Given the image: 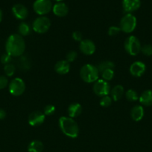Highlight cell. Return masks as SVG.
I'll return each instance as SVG.
<instances>
[{"mask_svg":"<svg viewBox=\"0 0 152 152\" xmlns=\"http://www.w3.org/2000/svg\"><path fill=\"white\" fill-rule=\"evenodd\" d=\"M6 53L12 57L22 56L25 50V42L24 38L19 34H12L7 38L5 43Z\"/></svg>","mask_w":152,"mask_h":152,"instance_id":"obj_1","label":"cell"},{"mask_svg":"<svg viewBox=\"0 0 152 152\" xmlns=\"http://www.w3.org/2000/svg\"><path fill=\"white\" fill-rule=\"evenodd\" d=\"M59 126L61 132L68 137L75 139L78 137V125L73 118L69 117H60Z\"/></svg>","mask_w":152,"mask_h":152,"instance_id":"obj_2","label":"cell"},{"mask_svg":"<svg viewBox=\"0 0 152 152\" xmlns=\"http://www.w3.org/2000/svg\"><path fill=\"white\" fill-rule=\"evenodd\" d=\"M99 71L97 66L92 64H86L80 70V77L86 83H95L98 80Z\"/></svg>","mask_w":152,"mask_h":152,"instance_id":"obj_3","label":"cell"},{"mask_svg":"<svg viewBox=\"0 0 152 152\" xmlns=\"http://www.w3.org/2000/svg\"><path fill=\"white\" fill-rule=\"evenodd\" d=\"M137 24V20L136 16L132 13H127L121 19L119 28L121 31L126 34H131L136 29Z\"/></svg>","mask_w":152,"mask_h":152,"instance_id":"obj_4","label":"cell"},{"mask_svg":"<svg viewBox=\"0 0 152 152\" xmlns=\"http://www.w3.org/2000/svg\"><path fill=\"white\" fill-rule=\"evenodd\" d=\"M142 45L140 41L135 36H130L125 42V49L131 56H137L141 52Z\"/></svg>","mask_w":152,"mask_h":152,"instance_id":"obj_5","label":"cell"},{"mask_svg":"<svg viewBox=\"0 0 152 152\" xmlns=\"http://www.w3.org/2000/svg\"><path fill=\"white\" fill-rule=\"evenodd\" d=\"M51 27V21L48 17L44 16L37 18L33 22L32 29L37 34H45Z\"/></svg>","mask_w":152,"mask_h":152,"instance_id":"obj_6","label":"cell"},{"mask_svg":"<svg viewBox=\"0 0 152 152\" xmlns=\"http://www.w3.org/2000/svg\"><path fill=\"white\" fill-rule=\"evenodd\" d=\"M52 2L51 0H36L33 4V9L37 14L40 16L49 13L52 10Z\"/></svg>","mask_w":152,"mask_h":152,"instance_id":"obj_7","label":"cell"},{"mask_svg":"<svg viewBox=\"0 0 152 152\" xmlns=\"http://www.w3.org/2000/svg\"><path fill=\"white\" fill-rule=\"evenodd\" d=\"M8 89L10 94H12L13 96H21L25 90V82L19 77L14 78L9 83Z\"/></svg>","mask_w":152,"mask_h":152,"instance_id":"obj_8","label":"cell"},{"mask_svg":"<svg viewBox=\"0 0 152 152\" xmlns=\"http://www.w3.org/2000/svg\"><path fill=\"white\" fill-rule=\"evenodd\" d=\"M92 88H93L94 93L97 96H101V97L109 95L110 94V91H111L110 83L102 79L101 80L98 79L97 81H95L94 83Z\"/></svg>","mask_w":152,"mask_h":152,"instance_id":"obj_9","label":"cell"},{"mask_svg":"<svg viewBox=\"0 0 152 152\" xmlns=\"http://www.w3.org/2000/svg\"><path fill=\"white\" fill-rule=\"evenodd\" d=\"M46 120V115L44 113L40 111H36L31 113L28 116V123L33 127H37L43 124Z\"/></svg>","mask_w":152,"mask_h":152,"instance_id":"obj_10","label":"cell"},{"mask_svg":"<svg viewBox=\"0 0 152 152\" xmlns=\"http://www.w3.org/2000/svg\"><path fill=\"white\" fill-rule=\"evenodd\" d=\"M79 48L80 50L86 56L92 55L95 51V45L92 40L90 39H83L80 42L79 44Z\"/></svg>","mask_w":152,"mask_h":152,"instance_id":"obj_11","label":"cell"},{"mask_svg":"<svg viewBox=\"0 0 152 152\" xmlns=\"http://www.w3.org/2000/svg\"><path fill=\"white\" fill-rule=\"evenodd\" d=\"M146 66L144 62L141 61H136L130 66V73L135 77H140L145 72Z\"/></svg>","mask_w":152,"mask_h":152,"instance_id":"obj_12","label":"cell"},{"mask_svg":"<svg viewBox=\"0 0 152 152\" xmlns=\"http://www.w3.org/2000/svg\"><path fill=\"white\" fill-rule=\"evenodd\" d=\"M13 16L19 20H24L28 16V10L25 5L22 4H16L12 7Z\"/></svg>","mask_w":152,"mask_h":152,"instance_id":"obj_13","label":"cell"},{"mask_svg":"<svg viewBox=\"0 0 152 152\" xmlns=\"http://www.w3.org/2000/svg\"><path fill=\"white\" fill-rule=\"evenodd\" d=\"M140 6V0H122V7L127 13H131L136 11L139 8Z\"/></svg>","mask_w":152,"mask_h":152,"instance_id":"obj_14","label":"cell"},{"mask_svg":"<svg viewBox=\"0 0 152 152\" xmlns=\"http://www.w3.org/2000/svg\"><path fill=\"white\" fill-rule=\"evenodd\" d=\"M52 11L55 16H58V17H64L68 14L69 7L65 3L58 2L53 5Z\"/></svg>","mask_w":152,"mask_h":152,"instance_id":"obj_15","label":"cell"},{"mask_svg":"<svg viewBox=\"0 0 152 152\" xmlns=\"http://www.w3.org/2000/svg\"><path fill=\"white\" fill-rule=\"evenodd\" d=\"M55 71L57 74L64 75L69 72L70 71V65L69 62L66 60H60L55 64Z\"/></svg>","mask_w":152,"mask_h":152,"instance_id":"obj_16","label":"cell"},{"mask_svg":"<svg viewBox=\"0 0 152 152\" xmlns=\"http://www.w3.org/2000/svg\"><path fill=\"white\" fill-rule=\"evenodd\" d=\"M67 112H68L69 117L71 118L74 119L78 117L82 113L81 105L77 102H73V103L70 104L67 109Z\"/></svg>","mask_w":152,"mask_h":152,"instance_id":"obj_17","label":"cell"},{"mask_svg":"<svg viewBox=\"0 0 152 152\" xmlns=\"http://www.w3.org/2000/svg\"><path fill=\"white\" fill-rule=\"evenodd\" d=\"M131 117L132 120L135 122L142 120L144 117V108L142 105H137L132 108L131 111Z\"/></svg>","mask_w":152,"mask_h":152,"instance_id":"obj_18","label":"cell"},{"mask_svg":"<svg viewBox=\"0 0 152 152\" xmlns=\"http://www.w3.org/2000/svg\"><path fill=\"white\" fill-rule=\"evenodd\" d=\"M139 102L145 106L152 105V90H146L139 97Z\"/></svg>","mask_w":152,"mask_h":152,"instance_id":"obj_19","label":"cell"},{"mask_svg":"<svg viewBox=\"0 0 152 152\" xmlns=\"http://www.w3.org/2000/svg\"><path fill=\"white\" fill-rule=\"evenodd\" d=\"M124 94H125L124 87L121 85H117V86H114L110 91L111 97L114 101H118L122 99Z\"/></svg>","mask_w":152,"mask_h":152,"instance_id":"obj_20","label":"cell"},{"mask_svg":"<svg viewBox=\"0 0 152 152\" xmlns=\"http://www.w3.org/2000/svg\"><path fill=\"white\" fill-rule=\"evenodd\" d=\"M44 148L43 142L40 140H35L31 141L28 146V152H42Z\"/></svg>","mask_w":152,"mask_h":152,"instance_id":"obj_21","label":"cell"},{"mask_svg":"<svg viewBox=\"0 0 152 152\" xmlns=\"http://www.w3.org/2000/svg\"><path fill=\"white\" fill-rule=\"evenodd\" d=\"M115 68V64L113 63L112 61L110 60H105L102 61V62H100L99 64L97 66V68H98L99 73H102L103 71H104L105 70L107 69H113L114 70Z\"/></svg>","mask_w":152,"mask_h":152,"instance_id":"obj_22","label":"cell"},{"mask_svg":"<svg viewBox=\"0 0 152 152\" xmlns=\"http://www.w3.org/2000/svg\"><path fill=\"white\" fill-rule=\"evenodd\" d=\"M18 31H19V35L23 37L28 36L31 33V28L26 22H22L19 24V27H18Z\"/></svg>","mask_w":152,"mask_h":152,"instance_id":"obj_23","label":"cell"},{"mask_svg":"<svg viewBox=\"0 0 152 152\" xmlns=\"http://www.w3.org/2000/svg\"><path fill=\"white\" fill-rule=\"evenodd\" d=\"M125 97L130 102H135V101L138 100L139 96L138 94L136 91L133 90V89H129L125 92Z\"/></svg>","mask_w":152,"mask_h":152,"instance_id":"obj_24","label":"cell"},{"mask_svg":"<svg viewBox=\"0 0 152 152\" xmlns=\"http://www.w3.org/2000/svg\"><path fill=\"white\" fill-rule=\"evenodd\" d=\"M4 71L7 77H13L16 72V67L11 63L7 64V65H4Z\"/></svg>","mask_w":152,"mask_h":152,"instance_id":"obj_25","label":"cell"},{"mask_svg":"<svg viewBox=\"0 0 152 152\" xmlns=\"http://www.w3.org/2000/svg\"><path fill=\"white\" fill-rule=\"evenodd\" d=\"M101 74V77H102V80H105V81L108 82L110 80H113V78L114 77V71L113 69H107L105 70L104 71H103Z\"/></svg>","mask_w":152,"mask_h":152,"instance_id":"obj_26","label":"cell"},{"mask_svg":"<svg viewBox=\"0 0 152 152\" xmlns=\"http://www.w3.org/2000/svg\"><path fill=\"white\" fill-rule=\"evenodd\" d=\"M19 65H20L21 68L23 70H28L29 69L30 67H31V62H30L29 59H28V58L25 56H21L20 59H19Z\"/></svg>","mask_w":152,"mask_h":152,"instance_id":"obj_27","label":"cell"},{"mask_svg":"<svg viewBox=\"0 0 152 152\" xmlns=\"http://www.w3.org/2000/svg\"><path fill=\"white\" fill-rule=\"evenodd\" d=\"M112 100H113V99L109 95L102 96L101 100H100V105H101V106L104 107V108H107V107L111 105Z\"/></svg>","mask_w":152,"mask_h":152,"instance_id":"obj_28","label":"cell"},{"mask_svg":"<svg viewBox=\"0 0 152 152\" xmlns=\"http://www.w3.org/2000/svg\"><path fill=\"white\" fill-rule=\"evenodd\" d=\"M141 52L145 55V56H152V45L149 44L144 45L143 46H142Z\"/></svg>","mask_w":152,"mask_h":152,"instance_id":"obj_29","label":"cell"},{"mask_svg":"<svg viewBox=\"0 0 152 152\" xmlns=\"http://www.w3.org/2000/svg\"><path fill=\"white\" fill-rule=\"evenodd\" d=\"M56 111V108L55 105H47L45 106L44 109H43V113L46 116H51L54 114Z\"/></svg>","mask_w":152,"mask_h":152,"instance_id":"obj_30","label":"cell"},{"mask_svg":"<svg viewBox=\"0 0 152 152\" xmlns=\"http://www.w3.org/2000/svg\"><path fill=\"white\" fill-rule=\"evenodd\" d=\"M77 56V52L75 51V50H70L69 52L67 53L66 56V60L68 62H72L75 60Z\"/></svg>","mask_w":152,"mask_h":152,"instance_id":"obj_31","label":"cell"},{"mask_svg":"<svg viewBox=\"0 0 152 152\" xmlns=\"http://www.w3.org/2000/svg\"><path fill=\"white\" fill-rule=\"evenodd\" d=\"M120 31H121V29L119 27L111 26L108 29V34L109 36H110V37H115V36L118 35Z\"/></svg>","mask_w":152,"mask_h":152,"instance_id":"obj_32","label":"cell"},{"mask_svg":"<svg viewBox=\"0 0 152 152\" xmlns=\"http://www.w3.org/2000/svg\"><path fill=\"white\" fill-rule=\"evenodd\" d=\"M12 56H10V55L7 53H4V54H2V56H1V62L4 65H7V64H10Z\"/></svg>","mask_w":152,"mask_h":152,"instance_id":"obj_33","label":"cell"},{"mask_svg":"<svg viewBox=\"0 0 152 152\" xmlns=\"http://www.w3.org/2000/svg\"><path fill=\"white\" fill-rule=\"evenodd\" d=\"M8 85V80L4 76H0V90L5 88Z\"/></svg>","mask_w":152,"mask_h":152,"instance_id":"obj_34","label":"cell"},{"mask_svg":"<svg viewBox=\"0 0 152 152\" xmlns=\"http://www.w3.org/2000/svg\"><path fill=\"white\" fill-rule=\"evenodd\" d=\"M72 38L75 41L80 42V41L83 40V36H82V34L80 31H75L72 33Z\"/></svg>","mask_w":152,"mask_h":152,"instance_id":"obj_35","label":"cell"},{"mask_svg":"<svg viewBox=\"0 0 152 152\" xmlns=\"http://www.w3.org/2000/svg\"><path fill=\"white\" fill-rule=\"evenodd\" d=\"M6 115H7V114H6V111H4V109L0 108V120H4L6 117Z\"/></svg>","mask_w":152,"mask_h":152,"instance_id":"obj_36","label":"cell"},{"mask_svg":"<svg viewBox=\"0 0 152 152\" xmlns=\"http://www.w3.org/2000/svg\"><path fill=\"white\" fill-rule=\"evenodd\" d=\"M2 18H3V13H2V10L0 9V22H1L2 20Z\"/></svg>","mask_w":152,"mask_h":152,"instance_id":"obj_37","label":"cell"},{"mask_svg":"<svg viewBox=\"0 0 152 152\" xmlns=\"http://www.w3.org/2000/svg\"><path fill=\"white\" fill-rule=\"evenodd\" d=\"M53 1H57V3H58V2H61V1H62L63 0H53Z\"/></svg>","mask_w":152,"mask_h":152,"instance_id":"obj_38","label":"cell"}]
</instances>
